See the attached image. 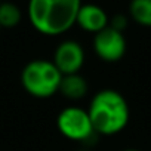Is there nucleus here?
<instances>
[{
	"label": "nucleus",
	"mask_w": 151,
	"mask_h": 151,
	"mask_svg": "<svg viewBox=\"0 0 151 151\" xmlns=\"http://www.w3.org/2000/svg\"><path fill=\"white\" fill-rule=\"evenodd\" d=\"M77 151H92V148H86V147H82V148H79Z\"/></svg>",
	"instance_id": "12"
},
{
	"label": "nucleus",
	"mask_w": 151,
	"mask_h": 151,
	"mask_svg": "<svg viewBox=\"0 0 151 151\" xmlns=\"http://www.w3.org/2000/svg\"><path fill=\"white\" fill-rule=\"evenodd\" d=\"M22 19V12L12 2L0 3V28H15Z\"/></svg>",
	"instance_id": "10"
},
{
	"label": "nucleus",
	"mask_w": 151,
	"mask_h": 151,
	"mask_svg": "<svg viewBox=\"0 0 151 151\" xmlns=\"http://www.w3.org/2000/svg\"><path fill=\"white\" fill-rule=\"evenodd\" d=\"M82 5V0H28L27 17L37 33L58 37L76 25Z\"/></svg>",
	"instance_id": "1"
},
{
	"label": "nucleus",
	"mask_w": 151,
	"mask_h": 151,
	"mask_svg": "<svg viewBox=\"0 0 151 151\" xmlns=\"http://www.w3.org/2000/svg\"><path fill=\"white\" fill-rule=\"evenodd\" d=\"M123 151H141V150H136V148H126V150H123Z\"/></svg>",
	"instance_id": "13"
},
{
	"label": "nucleus",
	"mask_w": 151,
	"mask_h": 151,
	"mask_svg": "<svg viewBox=\"0 0 151 151\" xmlns=\"http://www.w3.org/2000/svg\"><path fill=\"white\" fill-rule=\"evenodd\" d=\"M99 136H114L123 132L130 120L127 99L116 89H101L89 101L86 108Z\"/></svg>",
	"instance_id": "2"
},
{
	"label": "nucleus",
	"mask_w": 151,
	"mask_h": 151,
	"mask_svg": "<svg viewBox=\"0 0 151 151\" xmlns=\"http://www.w3.org/2000/svg\"><path fill=\"white\" fill-rule=\"evenodd\" d=\"M111 28L120 31V33H124V30L129 27V17L124 15V14H116L110 18V24H108Z\"/></svg>",
	"instance_id": "11"
},
{
	"label": "nucleus",
	"mask_w": 151,
	"mask_h": 151,
	"mask_svg": "<svg viewBox=\"0 0 151 151\" xmlns=\"http://www.w3.org/2000/svg\"><path fill=\"white\" fill-rule=\"evenodd\" d=\"M0 3H2V0H0Z\"/></svg>",
	"instance_id": "14"
},
{
	"label": "nucleus",
	"mask_w": 151,
	"mask_h": 151,
	"mask_svg": "<svg viewBox=\"0 0 151 151\" xmlns=\"http://www.w3.org/2000/svg\"><path fill=\"white\" fill-rule=\"evenodd\" d=\"M0 30H2V28H0Z\"/></svg>",
	"instance_id": "15"
},
{
	"label": "nucleus",
	"mask_w": 151,
	"mask_h": 151,
	"mask_svg": "<svg viewBox=\"0 0 151 151\" xmlns=\"http://www.w3.org/2000/svg\"><path fill=\"white\" fill-rule=\"evenodd\" d=\"M92 47L95 55L101 61L113 64L123 59L127 50V42L124 33H120L108 25L107 28L93 36Z\"/></svg>",
	"instance_id": "5"
},
{
	"label": "nucleus",
	"mask_w": 151,
	"mask_h": 151,
	"mask_svg": "<svg viewBox=\"0 0 151 151\" xmlns=\"http://www.w3.org/2000/svg\"><path fill=\"white\" fill-rule=\"evenodd\" d=\"M19 82L30 96L36 99H47L59 93L62 74L52 61L36 58L22 67Z\"/></svg>",
	"instance_id": "3"
},
{
	"label": "nucleus",
	"mask_w": 151,
	"mask_h": 151,
	"mask_svg": "<svg viewBox=\"0 0 151 151\" xmlns=\"http://www.w3.org/2000/svg\"><path fill=\"white\" fill-rule=\"evenodd\" d=\"M129 18L141 27L151 28V0H130Z\"/></svg>",
	"instance_id": "9"
},
{
	"label": "nucleus",
	"mask_w": 151,
	"mask_h": 151,
	"mask_svg": "<svg viewBox=\"0 0 151 151\" xmlns=\"http://www.w3.org/2000/svg\"><path fill=\"white\" fill-rule=\"evenodd\" d=\"M89 92L88 80L80 73L62 76V82L59 86V93L70 101H80Z\"/></svg>",
	"instance_id": "8"
},
{
	"label": "nucleus",
	"mask_w": 151,
	"mask_h": 151,
	"mask_svg": "<svg viewBox=\"0 0 151 151\" xmlns=\"http://www.w3.org/2000/svg\"><path fill=\"white\" fill-rule=\"evenodd\" d=\"M110 24V17L104 8L95 3H83L79 9L77 19H76V25L80 27L83 31L96 34L107 28Z\"/></svg>",
	"instance_id": "7"
},
{
	"label": "nucleus",
	"mask_w": 151,
	"mask_h": 151,
	"mask_svg": "<svg viewBox=\"0 0 151 151\" xmlns=\"http://www.w3.org/2000/svg\"><path fill=\"white\" fill-rule=\"evenodd\" d=\"M56 129L65 139L79 142L86 148H92L99 139L88 110L77 105H68L58 113Z\"/></svg>",
	"instance_id": "4"
},
{
	"label": "nucleus",
	"mask_w": 151,
	"mask_h": 151,
	"mask_svg": "<svg viewBox=\"0 0 151 151\" xmlns=\"http://www.w3.org/2000/svg\"><path fill=\"white\" fill-rule=\"evenodd\" d=\"M85 61H86L85 49L82 43H79L77 40L65 39L59 42L53 50L52 62L61 71L62 76L80 73V70L85 65Z\"/></svg>",
	"instance_id": "6"
}]
</instances>
